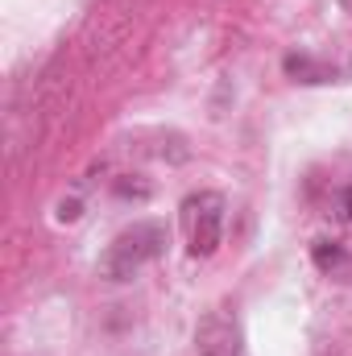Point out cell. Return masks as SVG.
Masks as SVG:
<instances>
[{
  "label": "cell",
  "mask_w": 352,
  "mask_h": 356,
  "mask_svg": "<svg viewBox=\"0 0 352 356\" xmlns=\"http://www.w3.org/2000/svg\"><path fill=\"white\" fill-rule=\"evenodd\" d=\"M166 241H170L166 224H158V220H137L133 228H125V232L108 245V253L99 257V273H104L108 282H129V277H137L141 269L150 266V261L162 257Z\"/></svg>",
  "instance_id": "1"
},
{
  "label": "cell",
  "mask_w": 352,
  "mask_h": 356,
  "mask_svg": "<svg viewBox=\"0 0 352 356\" xmlns=\"http://www.w3.org/2000/svg\"><path fill=\"white\" fill-rule=\"evenodd\" d=\"M224 195L220 191H199L182 199V228H186V249L191 257H211L224 236Z\"/></svg>",
  "instance_id": "2"
},
{
  "label": "cell",
  "mask_w": 352,
  "mask_h": 356,
  "mask_svg": "<svg viewBox=\"0 0 352 356\" xmlns=\"http://www.w3.org/2000/svg\"><path fill=\"white\" fill-rule=\"evenodd\" d=\"M195 348H199V356H241L245 353V332H241L237 315L211 311L195 327Z\"/></svg>",
  "instance_id": "3"
},
{
  "label": "cell",
  "mask_w": 352,
  "mask_h": 356,
  "mask_svg": "<svg viewBox=\"0 0 352 356\" xmlns=\"http://www.w3.org/2000/svg\"><path fill=\"white\" fill-rule=\"evenodd\" d=\"M340 4H344V8H349V13H352V0H340Z\"/></svg>",
  "instance_id": "7"
},
{
  "label": "cell",
  "mask_w": 352,
  "mask_h": 356,
  "mask_svg": "<svg viewBox=\"0 0 352 356\" xmlns=\"http://www.w3.org/2000/svg\"><path fill=\"white\" fill-rule=\"evenodd\" d=\"M340 216H344V220L352 224V186L344 191V195H340Z\"/></svg>",
  "instance_id": "6"
},
{
  "label": "cell",
  "mask_w": 352,
  "mask_h": 356,
  "mask_svg": "<svg viewBox=\"0 0 352 356\" xmlns=\"http://www.w3.org/2000/svg\"><path fill=\"white\" fill-rule=\"evenodd\" d=\"M282 67H286V75L298 79V83H336V79H340L336 67H328V63H319V58H311V54H286Z\"/></svg>",
  "instance_id": "4"
},
{
  "label": "cell",
  "mask_w": 352,
  "mask_h": 356,
  "mask_svg": "<svg viewBox=\"0 0 352 356\" xmlns=\"http://www.w3.org/2000/svg\"><path fill=\"white\" fill-rule=\"evenodd\" d=\"M311 257H315V266L323 269V273H336V269L349 266V249H344V245H336V241H315Z\"/></svg>",
  "instance_id": "5"
}]
</instances>
